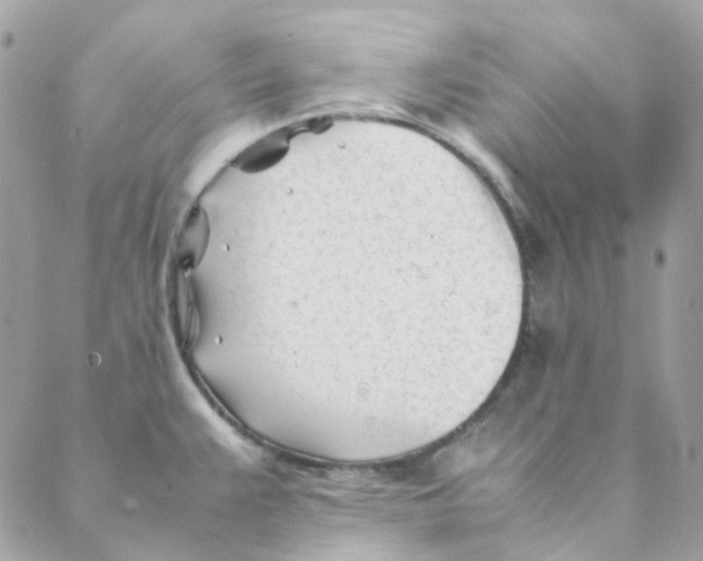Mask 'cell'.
I'll list each match as a JSON object with an SVG mask.
<instances>
[{"mask_svg": "<svg viewBox=\"0 0 703 561\" xmlns=\"http://www.w3.org/2000/svg\"><path fill=\"white\" fill-rule=\"evenodd\" d=\"M287 150V131L279 129L244 148L230 164L245 174H258L277 165L286 156Z\"/></svg>", "mask_w": 703, "mask_h": 561, "instance_id": "6da1fadb", "label": "cell"}, {"mask_svg": "<svg viewBox=\"0 0 703 561\" xmlns=\"http://www.w3.org/2000/svg\"><path fill=\"white\" fill-rule=\"evenodd\" d=\"M209 237V223L204 208L196 205L187 214L176 244L179 268L187 272L195 267L204 255Z\"/></svg>", "mask_w": 703, "mask_h": 561, "instance_id": "7a4b0ae2", "label": "cell"}]
</instances>
